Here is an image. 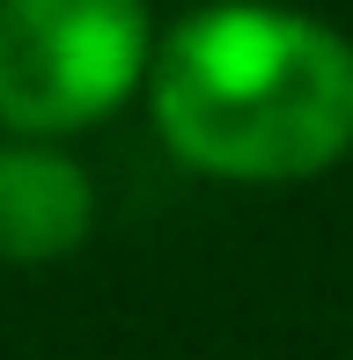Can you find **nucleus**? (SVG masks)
<instances>
[{
    "label": "nucleus",
    "mask_w": 353,
    "mask_h": 360,
    "mask_svg": "<svg viewBox=\"0 0 353 360\" xmlns=\"http://www.w3.org/2000/svg\"><path fill=\"white\" fill-rule=\"evenodd\" d=\"M155 133L221 184H302L353 155V37L302 8L221 0L155 37Z\"/></svg>",
    "instance_id": "f257e3e1"
},
{
    "label": "nucleus",
    "mask_w": 353,
    "mask_h": 360,
    "mask_svg": "<svg viewBox=\"0 0 353 360\" xmlns=\"http://www.w3.org/2000/svg\"><path fill=\"white\" fill-rule=\"evenodd\" d=\"M96 236V184L59 140L0 147V265H59Z\"/></svg>",
    "instance_id": "7ed1b4c3"
},
{
    "label": "nucleus",
    "mask_w": 353,
    "mask_h": 360,
    "mask_svg": "<svg viewBox=\"0 0 353 360\" xmlns=\"http://www.w3.org/2000/svg\"><path fill=\"white\" fill-rule=\"evenodd\" d=\"M148 0H0V125L67 140L148 89Z\"/></svg>",
    "instance_id": "f03ea898"
}]
</instances>
